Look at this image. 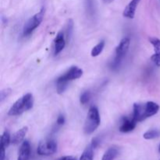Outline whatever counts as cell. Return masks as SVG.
Masks as SVG:
<instances>
[{
  "instance_id": "cell-1",
  "label": "cell",
  "mask_w": 160,
  "mask_h": 160,
  "mask_svg": "<svg viewBox=\"0 0 160 160\" xmlns=\"http://www.w3.org/2000/svg\"><path fill=\"white\" fill-rule=\"evenodd\" d=\"M159 110V106L154 102L145 103H135L133 108L132 117L137 122L142 121L145 119L156 115Z\"/></svg>"
},
{
  "instance_id": "cell-2",
  "label": "cell",
  "mask_w": 160,
  "mask_h": 160,
  "mask_svg": "<svg viewBox=\"0 0 160 160\" xmlns=\"http://www.w3.org/2000/svg\"><path fill=\"white\" fill-rule=\"evenodd\" d=\"M33 105H34L33 95L31 93H28L13 103V105L9 109L8 114L12 117L21 115L26 111L32 109Z\"/></svg>"
},
{
  "instance_id": "cell-3",
  "label": "cell",
  "mask_w": 160,
  "mask_h": 160,
  "mask_svg": "<svg viewBox=\"0 0 160 160\" xmlns=\"http://www.w3.org/2000/svg\"><path fill=\"white\" fill-rule=\"evenodd\" d=\"M83 74V70L78 67H72L63 75L59 77L56 81V91L59 94H62L67 89L68 83L73 80L78 79Z\"/></svg>"
},
{
  "instance_id": "cell-4",
  "label": "cell",
  "mask_w": 160,
  "mask_h": 160,
  "mask_svg": "<svg viewBox=\"0 0 160 160\" xmlns=\"http://www.w3.org/2000/svg\"><path fill=\"white\" fill-rule=\"evenodd\" d=\"M101 123L98 109L95 106H92L88 112L85 120L84 131L86 134H91L98 128Z\"/></svg>"
},
{
  "instance_id": "cell-5",
  "label": "cell",
  "mask_w": 160,
  "mask_h": 160,
  "mask_svg": "<svg viewBox=\"0 0 160 160\" xmlns=\"http://www.w3.org/2000/svg\"><path fill=\"white\" fill-rule=\"evenodd\" d=\"M130 44H131V40H130L129 38H123L120 41L119 45L116 48L115 58L111 63V67L112 69H117L120 66V62L123 60V59L129 50Z\"/></svg>"
},
{
  "instance_id": "cell-6",
  "label": "cell",
  "mask_w": 160,
  "mask_h": 160,
  "mask_svg": "<svg viewBox=\"0 0 160 160\" xmlns=\"http://www.w3.org/2000/svg\"><path fill=\"white\" fill-rule=\"evenodd\" d=\"M44 14H45V9L42 8L38 13L34 14L32 17L29 19L25 23L23 28V35L25 37L31 35L33 31L41 24L44 19Z\"/></svg>"
},
{
  "instance_id": "cell-7",
  "label": "cell",
  "mask_w": 160,
  "mask_h": 160,
  "mask_svg": "<svg viewBox=\"0 0 160 160\" xmlns=\"http://www.w3.org/2000/svg\"><path fill=\"white\" fill-rule=\"evenodd\" d=\"M57 150V143L53 139L48 138L42 141L38 146L37 152L39 156H50Z\"/></svg>"
},
{
  "instance_id": "cell-8",
  "label": "cell",
  "mask_w": 160,
  "mask_h": 160,
  "mask_svg": "<svg viewBox=\"0 0 160 160\" xmlns=\"http://www.w3.org/2000/svg\"><path fill=\"white\" fill-rule=\"evenodd\" d=\"M137 123L138 122L133 118V117H131V118L123 117L119 130L122 133L131 132V131H132L136 128Z\"/></svg>"
},
{
  "instance_id": "cell-9",
  "label": "cell",
  "mask_w": 160,
  "mask_h": 160,
  "mask_svg": "<svg viewBox=\"0 0 160 160\" xmlns=\"http://www.w3.org/2000/svg\"><path fill=\"white\" fill-rule=\"evenodd\" d=\"M149 42L154 47L155 53L152 56V60L155 65L160 67V39L157 38H150Z\"/></svg>"
},
{
  "instance_id": "cell-10",
  "label": "cell",
  "mask_w": 160,
  "mask_h": 160,
  "mask_svg": "<svg viewBox=\"0 0 160 160\" xmlns=\"http://www.w3.org/2000/svg\"><path fill=\"white\" fill-rule=\"evenodd\" d=\"M66 45L65 36L62 31H59L54 40V55L56 56L62 51Z\"/></svg>"
},
{
  "instance_id": "cell-11",
  "label": "cell",
  "mask_w": 160,
  "mask_h": 160,
  "mask_svg": "<svg viewBox=\"0 0 160 160\" xmlns=\"http://www.w3.org/2000/svg\"><path fill=\"white\" fill-rule=\"evenodd\" d=\"M141 0H131L129 4L126 6L123 12V16L126 18L133 19L135 15L136 9Z\"/></svg>"
},
{
  "instance_id": "cell-12",
  "label": "cell",
  "mask_w": 160,
  "mask_h": 160,
  "mask_svg": "<svg viewBox=\"0 0 160 160\" xmlns=\"http://www.w3.org/2000/svg\"><path fill=\"white\" fill-rule=\"evenodd\" d=\"M30 155H31V145L28 141H24L19 150L17 160H28Z\"/></svg>"
},
{
  "instance_id": "cell-13",
  "label": "cell",
  "mask_w": 160,
  "mask_h": 160,
  "mask_svg": "<svg viewBox=\"0 0 160 160\" xmlns=\"http://www.w3.org/2000/svg\"><path fill=\"white\" fill-rule=\"evenodd\" d=\"M28 131V127H23L21 129H20L19 131H17V132L14 133V134H12V138H11V143H12V145H17V144L20 143L25 138Z\"/></svg>"
},
{
  "instance_id": "cell-14",
  "label": "cell",
  "mask_w": 160,
  "mask_h": 160,
  "mask_svg": "<svg viewBox=\"0 0 160 160\" xmlns=\"http://www.w3.org/2000/svg\"><path fill=\"white\" fill-rule=\"evenodd\" d=\"M94 149H95V148L92 146V144H90V145L84 149V151L83 152L82 155H81L79 160H93Z\"/></svg>"
},
{
  "instance_id": "cell-15",
  "label": "cell",
  "mask_w": 160,
  "mask_h": 160,
  "mask_svg": "<svg viewBox=\"0 0 160 160\" xmlns=\"http://www.w3.org/2000/svg\"><path fill=\"white\" fill-rule=\"evenodd\" d=\"M117 155H118V149L115 147H111L106 150L102 158V160H114Z\"/></svg>"
},
{
  "instance_id": "cell-16",
  "label": "cell",
  "mask_w": 160,
  "mask_h": 160,
  "mask_svg": "<svg viewBox=\"0 0 160 160\" xmlns=\"http://www.w3.org/2000/svg\"><path fill=\"white\" fill-rule=\"evenodd\" d=\"M105 45H106L105 41L102 40L98 42L95 46H94L93 48L92 49V52H91V55H92V57H96V56H99L102 52L103 51V49H104Z\"/></svg>"
},
{
  "instance_id": "cell-17",
  "label": "cell",
  "mask_w": 160,
  "mask_h": 160,
  "mask_svg": "<svg viewBox=\"0 0 160 160\" xmlns=\"http://www.w3.org/2000/svg\"><path fill=\"white\" fill-rule=\"evenodd\" d=\"M11 142V137L9 132L8 131H5L1 137V145L0 148H6L9 146V143Z\"/></svg>"
},
{
  "instance_id": "cell-18",
  "label": "cell",
  "mask_w": 160,
  "mask_h": 160,
  "mask_svg": "<svg viewBox=\"0 0 160 160\" xmlns=\"http://www.w3.org/2000/svg\"><path fill=\"white\" fill-rule=\"evenodd\" d=\"M160 136V131L158 129H152L146 131L143 134V138L146 140H152V139L157 138Z\"/></svg>"
},
{
  "instance_id": "cell-19",
  "label": "cell",
  "mask_w": 160,
  "mask_h": 160,
  "mask_svg": "<svg viewBox=\"0 0 160 160\" xmlns=\"http://www.w3.org/2000/svg\"><path fill=\"white\" fill-rule=\"evenodd\" d=\"M91 98V93L87 91V92H84L81 94V97H80V102L82 105H86L89 102Z\"/></svg>"
},
{
  "instance_id": "cell-20",
  "label": "cell",
  "mask_w": 160,
  "mask_h": 160,
  "mask_svg": "<svg viewBox=\"0 0 160 160\" xmlns=\"http://www.w3.org/2000/svg\"><path fill=\"white\" fill-rule=\"evenodd\" d=\"M10 93H11V90L9 88L4 89V90L2 91L1 92V102H3V100L6 99V98H7L9 95H10Z\"/></svg>"
},
{
  "instance_id": "cell-21",
  "label": "cell",
  "mask_w": 160,
  "mask_h": 160,
  "mask_svg": "<svg viewBox=\"0 0 160 160\" xmlns=\"http://www.w3.org/2000/svg\"><path fill=\"white\" fill-rule=\"evenodd\" d=\"M73 21L70 20V21H69V23H68V28H67V37H68L69 40H70V38H71L72 32H73Z\"/></svg>"
},
{
  "instance_id": "cell-22",
  "label": "cell",
  "mask_w": 160,
  "mask_h": 160,
  "mask_svg": "<svg viewBox=\"0 0 160 160\" xmlns=\"http://www.w3.org/2000/svg\"><path fill=\"white\" fill-rule=\"evenodd\" d=\"M64 123H65V117L62 114H60L56 120V123L59 126H61V125H63Z\"/></svg>"
},
{
  "instance_id": "cell-23",
  "label": "cell",
  "mask_w": 160,
  "mask_h": 160,
  "mask_svg": "<svg viewBox=\"0 0 160 160\" xmlns=\"http://www.w3.org/2000/svg\"><path fill=\"white\" fill-rule=\"evenodd\" d=\"M58 160H78L77 158L75 156H62V157L59 158Z\"/></svg>"
},
{
  "instance_id": "cell-24",
  "label": "cell",
  "mask_w": 160,
  "mask_h": 160,
  "mask_svg": "<svg viewBox=\"0 0 160 160\" xmlns=\"http://www.w3.org/2000/svg\"><path fill=\"white\" fill-rule=\"evenodd\" d=\"M1 148V154H0V158L1 160H5L6 159V148Z\"/></svg>"
},
{
  "instance_id": "cell-25",
  "label": "cell",
  "mask_w": 160,
  "mask_h": 160,
  "mask_svg": "<svg viewBox=\"0 0 160 160\" xmlns=\"http://www.w3.org/2000/svg\"><path fill=\"white\" fill-rule=\"evenodd\" d=\"M102 1L104 3H106V4H107V3L112 2H113L114 0H102Z\"/></svg>"
},
{
  "instance_id": "cell-26",
  "label": "cell",
  "mask_w": 160,
  "mask_h": 160,
  "mask_svg": "<svg viewBox=\"0 0 160 160\" xmlns=\"http://www.w3.org/2000/svg\"><path fill=\"white\" fill-rule=\"evenodd\" d=\"M159 152H160V145H159Z\"/></svg>"
}]
</instances>
